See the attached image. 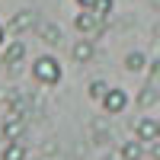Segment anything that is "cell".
I'll return each instance as SVG.
<instances>
[{
    "mask_svg": "<svg viewBox=\"0 0 160 160\" xmlns=\"http://www.w3.org/2000/svg\"><path fill=\"white\" fill-rule=\"evenodd\" d=\"M87 93H90V99H99V102H102V96L109 93V83H106V80H90Z\"/></svg>",
    "mask_w": 160,
    "mask_h": 160,
    "instance_id": "5bb4252c",
    "label": "cell"
},
{
    "mask_svg": "<svg viewBox=\"0 0 160 160\" xmlns=\"http://www.w3.org/2000/svg\"><path fill=\"white\" fill-rule=\"evenodd\" d=\"M0 135L7 141H22V135H26V112L10 109V115L3 118V125H0Z\"/></svg>",
    "mask_w": 160,
    "mask_h": 160,
    "instance_id": "7a4b0ae2",
    "label": "cell"
},
{
    "mask_svg": "<svg viewBox=\"0 0 160 160\" xmlns=\"http://www.w3.org/2000/svg\"><path fill=\"white\" fill-rule=\"evenodd\" d=\"M125 106H128V93L118 87H109V93L102 96V109L109 115H118V112H125Z\"/></svg>",
    "mask_w": 160,
    "mask_h": 160,
    "instance_id": "5b68a950",
    "label": "cell"
},
{
    "mask_svg": "<svg viewBox=\"0 0 160 160\" xmlns=\"http://www.w3.org/2000/svg\"><path fill=\"white\" fill-rule=\"evenodd\" d=\"M0 45H3V26H0Z\"/></svg>",
    "mask_w": 160,
    "mask_h": 160,
    "instance_id": "e0dca14e",
    "label": "cell"
},
{
    "mask_svg": "<svg viewBox=\"0 0 160 160\" xmlns=\"http://www.w3.org/2000/svg\"><path fill=\"white\" fill-rule=\"evenodd\" d=\"M71 55L77 64H90L93 58H96V45H93V38H77L74 48H71Z\"/></svg>",
    "mask_w": 160,
    "mask_h": 160,
    "instance_id": "8992f818",
    "label": "cell"
},
{
    "mask_svg": "<svg viewBox=\"0 0 160 160\" xmlns=\"http://www.w3.org/2000/svg\"><path fill=\"white\" fill-rule=\"evenodd\" d=\"M32 77H35L42 87H55L58 80H61V64H58V58H51V55H38L35 64H32Z\"/></svg>",
    "mask_w": 160,
    "mask_h": 160,
    "instance_id": "6da1fadb",
    "label": "cell"
},
{
    "mask_svg": "<svg viewBox=\"0 0 160 160\" xmlns=\"http://www.w3.org/2000/svg\"><path fill=\"white\" fill-rule=\"evenodd\" d=\"M90 10L96 13L99 19H109V16H112V10H115V0H96V3H93Z\"/></svg>",
    "mask_w": 160,
    "mask_h": 160,
    "instance_id": "4fadbf2b",
    "label": "cell"
},
{
    "mask_svg": "<svg viewBox=\"0 0 160 160\" xmlns=\"http://www.w3.org/2000/svg\"><path fill=\"white\" fill-rule=\"evenodd\" d=\"M22 58H26V45L19 42V38H13V45H7V51H3V64L7 68H16Z\"/></svg>",
    "mask_w": 160,
    "mask_h": 160,
    "instance_id": "30bf717a",
    "label": "cell"
},
{
    "mask_svg": "<svg viewBox=\"0 0 160 160\" xmlns=\"http://www.w3.org/2000/svg\"><path fill=\"white\" fill-rule=\"evenodd\" d=\"M38 26V19H35V10H19V13H13L10 16V22H7V32L10 35H22V32H29V29H35Z\"/></svg>",
    "mask_w": 160,
    "mask_h": 160,
    "instance_id": "3957f363",
    "label": "cell"
},
{
    "mask_svg": "<svg viewBox=\"0 0 160 160\" xmlns=\"http://www.w3.org/2000/svg\"><path fill=\"white\" fill-rule=\"evenodd\" d=\"M0 160H26V144L22 141H10L3 154H0Z\"/></svg>",
    "mask_w": 160,
    "mask_h": 160,
    "instance_id": "7c38bea8",
    "label": "cell"
},
{
    "mask_svg": "<svg viewBox=\"0 0 160 160\" xmlns=\"http://www.w3.org/2000/svg\"><path fill=\"white\" fill-rule=\"evenodd\" d=\"M38 38H42L45 45H58L64 38V32H61V26H55V22H38Z\"/></svg>",
    "mask_w": 160,
    "mask_h": 160,
    "instance_id": "9c48e42d",
    "label": "cell"
},
{
    "mask_svg": "<svg viewBox=\"0 0 160 160\" xmlns=\"http://www.w3.org/2000/svg\"><path fill=\"white\" fill-rule=\"evenodd\" d=\"M135 138H141L144 144H148V141H160V122H154V118H138Z\"/></svg>",
    "mask_w": 160,
    "mask_h": 160,
    "instance_id": "52a82bcc",
    "label": "cell"
},
{
    "mask_svg": "<svg viewBox=\"0 0 160 160\" xmlns=\"http://www.w3.org/2000/svg\"><path fill=\"white\" fill-rule=\"evenodd\" d=\"M74 29L83 32V35H93V32L102 29V19H99L90 7H83V13H77V19H74Z\"/></svg>",
    "mask_w": 160,
    "mask_h": 160,
    "instance_id": "277c9868",
    "label": "cell"
},
{
    "mask_svg": "<svg viewBox=\"0 0 160 160\" xmlns=\"http://www.w3.org/2000/svg\"><path fill=\"white\" fill-rule=\"evenodd\" d=\"M77 3H80V7H93V3H96V0H77Z\"/></svg>",
    "mask_w": 160,
    "mask_h": 160,
    "instance_id": "2e32d148",
    "label": "cell"
},
{
    "mask_svg": "<svg viewBox=\"0 0 160 160\" xmlns=\"http://www.w3.org/2000/svg\"><path fill=\"white\" fill-rule=\"evenodd\" d=\"M151 102H157V93H154V90L138 93V106H151Z\"/></svg>",
    "mask_w": 160,
    "mask_h": 160,
    "instance_id": "9a60e30c",
    "label": "cell"
},
{
    "mask_svg": "<svg viewBox=\"0 0 160 160\" xmlns=\"http://www.w3.org/2000/svg\"><path fill=\"white\" fill-rule=\"evenodd\" d=\"M118 157H122V160H141V157H144V141H141V138H135V141H122Z\"/></svg>",
    "mask_w": 160,
    "mask_h": 160,
    "instance_id": "ba28073f",
    "label": "cell"
},
{
    "mask_svg": "<svg viewBox=\"0 0 160 160\" xmlns=\"http://www.w3.org/2000/svg\"><path fill=\"white\" fill-rule=\"evenodd\" d=\"M148 55H141V51H131V55H125V68L131 71V74H144L148 71Z\"/></svg>",
    "mask_w": 160,
    "mask_h": 160,
    "instance_id": "8fae6325",
    "label": "cell"
}]
</instances>
